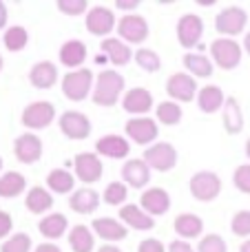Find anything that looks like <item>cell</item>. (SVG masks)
Masks as SVG:
<instances>
[{
    "mask_svg": "<svg viewBox=\"0 0 250 252\" xmlns=\"http://www.w3.org/2000/svg\"><path fill=\"white\" fill-rule=\"evenodd\" d=\"M124 91V78L115 69H104L97 73L95 87H93V104L97 106H115Z\"/></svg>",
    "mask_w": 250,
    "mask_h": 252,
    "instance_id": "1",
    "label": "cell"
},
{
    "mask_svg": "<svg viewBox=\"0 0 250 252\" xmlns=\"http://www.w3.org/2000/svg\"><path fill=\"white\" fill-rule=\"evenodd\" d=\"M95 87V78H93L91 69H75L62 78V93L66 100L71 102H82L87 100L89 91Z\"/></svg>",
    "mask_w": 250,
    "mask_h": 252,
    "instance_id": "2",
    "label": "cell"
},
{
    "mask_svg": "<svg viewBox=\"0 0 250 252\" xmlns=\"http://www.w3.org/2000/svg\"><path fill=\"white\" fill-rule=\"evenodd\" d=\"M211 56L219 69L224 71H233L239 66L242 62V44L235 42L233 38H217L211 42Z\"/></svg>",
    "mask_w": 250,
    "mask_h": 252,
    "instance_id": "3",
    "label": "cell"
},
{
    "mask_svg": "<svg viewBox=\"0 0 250 252\" xmlns=\"http://www.w3.org/2000/svg\"><path fill=\"white\" fill-rule=\"evenodd\" d=\"M188 188H190V195L197 201H213L221 192V179L213 170H199V173H195L190 177Z\"/></svg>",
    "mask_w": 250,
    "mask_h": 252,
    "instance_id": "4",
    "label": "cell"
},
{
    "mask_svg": "<svg viewBox=\"0 0 250 252\" xmlns=\"http://www.w3.org/2000/svg\"><path fill=\"white\" fill-rule=\"evenodd\" d=\"M246 22H248V13L242 7L233 4V7H226L217 13L215 31L221 33V38H233V35H239L246 29Z\"/></svg>",
    "mask_w": 250,
    "mask_h": 252,
    "instance_id": "5",
    "label": "cell"
},
{
    "mask_svg": "<svg viewBox=\"0 0 250 252\" xmlns=\"http://www.w3.org/2000/svg\"><path fill=\"white\" fill-rule=\"evenodd\" d=\"M144 161L151 170L168 173V170H173L177 164V151H175V146L168 142H155L153 146L146 148Z\"/></svg>",
    "mask_w": 250,
    "mask_h": 252,
    "instance_id": "6",
    "label": "cell"
},
{
    "mask_svg": "<svg viewBox=\"0 0 250 252\" xmlns=\"http://www.w3.org/2000/svg\"><path fill=\"white\" fill-rule=\"evenodd\" d=\"M115 31L120 33V40H124L126 44H142L149 38V22L137 13H126L118 20Z\"/></svg>",
    "mask_w": 250,
    "mask_h": 252,
    "instance_id": "7",
    "label": "cell"
},
{
    "mask_svg": "<svg viewBox=\"0 0 250 252\" xmlns=\"http://www.w3.org/2000/svg\"><path fill=\"white\" fill-rule=\"evenodd\" d=\"M53 118H56V106L44 100L31 102V104L25 106V111H22V124L31 130L47 128V126L53 122Z\"/></svg>",
    "mask_w": 250,
    "mask_h": 252,
    "instance_id": "8",
    "label": "cell"
},
{
    "mask_svg": "<svg viewBox=\"0 0 250 252\" xmlns=\"http://www.w3.org/2000/svg\"><path fill=\"white\" fill-rule=\"evenodd\" d=\"M204 35V20L197 13H184L177 22V40L184 49H193Z\"/></svg>",
    "mask_w": 250,
    "mask_h": 252,
    "instance_id": "9",
    "label": "cell"
},
{
    "mask_svg": "<svg viewBox=\"0 0 250 252\" xmlns=\"http://www.w3.org/2000/svg\"><path fill=\"white\" fill-rule=\"evenodd\" d=\"M75 166V177L84 184H95L102 179V173H104V166H102V159L97 153H80L73 159Z\"/></svg>",
    "mask_w": 250,
    "mask_h": 252,
    "instance_id": "10",
    "label": "cell"
},
{
    "mask_svg": "<svg viewBox=\"0 0 250 252\" xmlns=\"http://www.w3.org/2000/svg\"><path fill=\"white\" fill-rule=\"evenodd\" d=\"M58 124H60V130L69 139H87L91 135V122L80 111H64L62 118L58 120Z\"/></svg>",
    "mask_w": 250,
    "mask_h": 252,
    "instance_id": "11",
    "label": "cell"
},
{
    "mask_svg": "<svg viewBox=\"0 0 250 252\" xmlns=\"http://www.w3.org/2000/svg\"><path fill=\"white\" fill-rule=\"evenodd\" d=\"M195 91H197V82L193 75L188 73H173L166 80V93L171 100L177 102H193Z\"/></svg>",
    "mask_w": 250,
    "mask_h": 252,
    "instance_id": "12",
    "label": "cell"
},
{
    "mask_svg": "<svg viewBox=\"0 0 250 252\" xmlns=\"http://www.w3.org/2000/svg\"><path fill=\"white\" fill-rule=\"evenodd\" d=\"M13 155L20 164H35L42 157V139L33 133H25L13 142Z\"/></svg>",
    "mask_w": 250,
    "mask_h": 252,
    "instance_id": "13",
    "label": "cell"
},
{
    "mask_svg": "<svg viewBox=\"0 0 250 252\" xmlns=\"http://www.w3.org/2000/svg\"><path fill=\"white\" fill-rule=\"evenodd\" d=\"M126 135L140 146H153L157 139V122L151 118H131L126 122Z\"/></svg>",
    "mask_w": 250,
    "mask_h": 252,
    "instance_id": "14",
    "label": "cell"
},
{
    "mask_svg": "<svg viewBox=\"0 0 250 252\" xmlns=\"http://www.w3.org/2000/svg\"><path fill=\"white\" fill-rule=\"evenodd\" d=\"M115 27H118V20H115V13L109 7H93L87 13V29L93 35L106 38L111 31H115Z\"/></svg>",
    "mask_w": 250,
    "mask_h": 252,
    "instance_id": "15",
    "label": "cell"
},
{
    "mask_svg": "<svg viewBox=\"0 0 250 252\" xmlns=\"http://www.w3.org/2000/svg\"><path fill=\"white\" fill-rule=\"evenodd\" d=\"M140 208L155 219V217H159V215L168 213V208H171V197H168V192L164 190V188H149V190L142 192Z\"/></svg>",
    "mask_w": 250,
    "mask_h": 252,
    "instance_id": "16",
    "label": "cell"
},
{
    "mask_svg": "<svg viewBox=\"0 0 250 252\" xmlns=\"http://www.w3.org/2000/svg\"><path fill=\"white\" fill-rule=\"evenodd\" d=\"M122 106H124V111L131 115H144L153 109V95H151L149 89H142V87L128 89V91L124 93Z\"/></svg>",
    "mask_w": 250,
    "mask_h": 252,
    "instance_id": "17",
    "label": "cell"
},
{
    "mask_svg": "<svg viewBox=\"0 0 250 252\" xmlns=\"http://www.w3.org/2000/svg\"><path fill=\"white\" fill-rule=\"evenodd\" d=\"M120 221L133 230H153L155 219L140 208V204H126L120 208Z\"/></svg>",
    "mask_w": 250,
    "mask_h": 252,
    "instance_id": "18",
    "label": "cell"
},
{
    "mask_svg": "<svg viewBox=\"0 0 250 252\" xmlns=\"http://www.w3.org/2000/svg\"><path fill=\"white\" fill-rule=\"evenodd\" d=\"M97 155L111 157V159H124L131 153V144L122 137V135H104L95 142Z\"/></svg>",
    "mask_w": 250,
    "mask_h": 252,
    "instance_id": "19",
    "label": "cell"
},
{
    "mask_svg": "<svg viewBox=\"0 0 250 252\" xmlns=\"http://www.w3.org/2000/svg\"><path fill=\"white\" fill-rule=\"evenodd\" d=\"M122 179L131 188H144L151 182V168L144 159H128L122 166Z\"/></svg>",
    "mask_w": 250,
    "mask_h": 252,
    "instance_id": "20",
    "label": "cell"
},
{
    "mask_svg": "<svg viewBox=\"0 0 250 252\" xmlns=\"http://www.w3.org/2000/svg\"><path fill=\"white\" fill-rule=\"evenodd\" d=\"M91 226H93V235H97L102 241H122L128 235L126 226L113 217H97Z\"/></svg>",
    "mask_w": 250,
    "mask_h": 252,
    "instance_id": "21",
    "label": "cell"
},
{
    "mask_svg": "<svg viewBox=\"0 0 250 252\" xmlns=\"http://www.w3.org/2000/svg\"><path fill=\"white\" fill-rule=\"evenodd\" d=\"M100 47H102V51L106 53V58L111 60V64L113 66L128 64V60L135 56V53L131 51V47H128L124 40H120V38H104Z\"/></svg>",
    "mask_w": 250,
    "mask_h": 252,
    "instance_id": "22",
    "label": "cell"
},
{
    "mask_svg": "<svg viewBox=\"0 0 250 252\" xmlns=\"http://www.w3.org/2000/svg\"><path fill=\"white\" fill-rule=\"evenodd\" d=\"M69 206L73 213L78 215H91L97 210L100 206V195H97L93 188H78V190L71 195Z\"/></svg>",
    "mask_w": 250,
    "mask_h": 252,
    "instance_id": "23",
    "label": "cell"
},
{
    "mask_svg": "<svg viewBox=\"0 0 250 252\" xmlns=\"http://www.w3.org/2000/svg\"><path fill=\"white\" fill-rule=\"evenodd\" d=\"M87 60V44L82 40H66L60 49V62L69 69H82Z\"/></svg>",
    "mask_w": 250,
    "mask_h": 252,
    "instance_id": "24",
    "label": "cell"
},
{
    "mask_svg": "<svg viewBox=\"0 0 250 252\" xmlns=\"http://www.w3.org/2000/svg\"><path fill=\"white\" fill-rule=\"evenodd\" d=\"M197 104L204 113H217L226 104V95L217 84H206L197 91Z\"/></svg>",
    "mask_w": 250,
    "mask_h": 252,
    "instance_id": "25",
    "label": "cell"
},
{
    "mask_svg": "<svg viewBox=\"0 0 250 252\" xmlns=\"http://www.w3.org/2000/svg\"><path fill=\"white\" fill-rule=\"evenodd\" d=\"M29 82L33 84L35 89H51L53 84L58 82L56 64H53V62H49V60L33 64V66H31V71H29Z\"/></svg>",
    "mask_w": 250,
    "mask_h": 252,
    "instance_id": "26",
    "label": "cell"
},
{
    "mask_svg": "<svg viewBox=\"0 0 250 252\" xmlns=\"http://www.w3.org/2000/svg\"><path fill=\"white\" fill-rule=\"evenodd\" d=\"M173 228H175V232L182 239H197L204 230V221L193 213H182L175 217Z\"/></svg>",
    "mask_w": 250,
    "mask_h": 252,
    "instance_id": "27",
    "label": "cell"
},
{
    "mask_svg": "<svg viewBox=\"0 0 250 252\" xmlns=\"http://www.w3.org/2000/svg\"><path fill=\"white\" fill-rule=\"evenodd\" d=\"M221 124H224V130L228 135H239L244 130V113H242V106H239V102L235 100V97H226Z\"/></svg>",
    "mask_w": 250,
    "mask_h": 252,
    "instance_id": "28",
    "label": "cell"
},
{
    "mask_svg": "<svg viewBox=\"0 0 250 252\" xmlns=\"http://www.w3.org/2000/svg\"><path fill=\"white\" fill-rule=\"evenodd\" d=\"M66 228H69V219H66L62 213L47 215V217H42V221L38 223L40 235H42L44 239H51V241L60 239V237L66 232Z\"/></svg>",
    "mask_w": 250,
    "mask_h": 252,
    "instance_id": "29",
    "label": "cell"
},
{
    "mask_svg": "<svg viewBox=\"0 0 250 252\" xmlns=\"http://www.w3.org/2000/svg\"><path fill=\"white\" fill-rule=\"evenodd\" d=\"M25 206H27V210H29L31 215H44L53 206V197H51V192H49L47 188L33 186V188H29V192H27Z\"/></svg>",
    "mask_w": 250,
    "mask_h": 252,
    "instance_id": "30",
    "label": "cell"
},
{
    "mask_svg": "<svg viewBox=\"0 0 250 252\" xmlns=\"http://www.w3.org/2000/svg\"><path fill=\"white\" fill-rule=\"evenodd\" d=\"M69 246L73 252H93V248H95V235L87 226L78 223L69 232Z\"/></svg>",
    "mask_w": 250,
    "mask_h": 252,
    "instance_id": "31",
    "label": "cell"
},
{
    "mask_svg": "<svg viewBox=\"0 0 250 252\" xmlns=\"http://www.w3.org/2000/svg\"><path fill=\"white\" fill-rule=\"evenodd\" d=\"M25 188H27V179L22 173L11 170V173H4L0 177V197H4V199H13V197L22 195Z\"/></svg>",
    "mask_w": 250,
    "mask_h": 252,
    "instance_id": "32",
    "label": "cell"
},
{
    "mask_svg": "<svg viewBox=\"0 0 250 252\" xmlns=\"http://www.w3.org/2000/svg\"><path fill=\"white\" fill-rule=\"evenodd\" d=\"M47 188L58 195H66L75 188V177L64 168H56L47 175Z\"/></svg>",
    "mask_w": 250,
    "mask_h": 252,
    "instance_id": "33",
    "label": "cell"
},
{
    "mask_svg": "<svg viewBox=\"0 0 250 252\" xmlns=\"http://www.w3.org/2000/svg\"><path fill=\"white\" fill-rule=\"evenodd\" d=\"M182 62H184L188 75L193 78H211L213 75V62L202 53H186Z\"/></svg>",
    "mask_w": 250,
    "mask_h": 252,
    "instance_id": "34",
    "label": "cell"
},
{
    "mask_svg": "<svg viewBox=\"0 0 250 252\" xmlns=\"http://www.w3.org/2000/svg\"><path fill=\"white\" fill-rule=\"evenodd\" d=\"M155 115H157V122L164 126H175L182 122V106L173 100H166L155 109Z\"/></svg>",
    "mask_w": 250,
    "mask_h": 252,
    "instance_id": "35",
    "label": "cell"
},
{
    "mask_svg": "<svg viewBox=\"0 0 250 252\" xmlns=\"http://www.w3.org/2000/svg\"><path fill=\"white\" fill-rule=\"evenodd\" d=\"M4 47L9 49V51H22V49L27 47V42H29V33H27L25 27H9L7 31H4V38H2Z\"/></svg>",
    "mask_w": 250,
    "mask_h": 252,
    "instance_id": "36",
    "label": "cell"
},
{
    "mask_svg": "<svg viewBox=\"0 0 250 252\" xmlns=\"http://www.w3.org/2000/svg\"><path fill=\"white\" fill-rule=\"evenodd\" d=\"M133 58H135L137 66L149 71V73H155V71L162 69V60H159V56L153 51V49H137Z\"/></svg>",
    "mask_w": 250,
    "mask_h": 252,
    "instance_id": "37",
    "label": "cell"
},
{
    "mask_svg": "<svg viewBox=\"0 0 250 252\" xmlns=\"http://www.w3.org/2000/svg\"><path fill=\"white\" fill-rule=\"evenodd\" d=\"M104 201L109 206H120V204H124L126 201V197H128V186L124 182H111L109 186L104 188Z\"/></svg>",
    "mask_w": 250,
    "mask_h": 252,
    "instance_id": "38",
    "label": "cell"
},
{
    "mask_svg": "<svg viewBox=\"0 0 250 252\" xmlns=\"http://www.w3.org/2000/svg\"><path fill=\"white\" fill-rule=\"evenodd\" d=\"M0 252H31V237L27 232H18L11 235L7 241L2 244Z\"/></svg>",
    "mask_w": 250,
    "mask_h": 252,
    "instance_id": "39",
    "label": "cell"
},
{
    "mask_svg": "<svg viewBox=\"0 0 250 252\" xmlns=\"http://www.w3.org/2000/svg\"><path fill=\"white\" fill-rule=\"evenodd\" d=\"M230 230L235 237H246L250 239V210H239L230 221Z\"/></svg>",
    "mask_w": 250,
    "mask_h": 252,
    "instance_id": "40",
    "label": "cell"
},
{
    "mask_svg": "<svg viewBox=\"0 0 250 252\" xmlns=\"http://www.w3.org/2000/svg\"><path fill=\"white\" fill-rule=\"evenodd\" d=\"M197 252H228L221 235H204L197 246Z\"/></svg>",
    "mask_w": 250,
    "mask_h": 252,
    "instance_id": "41",
    "label": "cell"
},
{
    "mask_svg": "<svg viewBox=\"0 0 250 252\" xmlns=\"http://www.w3.org/2000/svg\"><path fill=\"white\" fill-rule=\"evenodd\" d=\"M89 9L87 0H58V11H62L64 16H80Z\"/></svg>",
    "mask_w": 250,
    "mask_h": 252,
    "instance_id": "42",
    "label": "cell"
},
{
    "mask_svg": "<svg viewBox=\"0 0 250 252\" xmlns=\"http://www.w3.org/2000/svg\"><path fill=\"white\" fill-rule=\"evenodd\" d=\"M233 182L239 192L250 195V164L237 166V170H235V175H233Z\"/></svg>",
    "mask_w": 250,
    "mask_h": 252,
    "instance_id": "43",
    "label": "cell"
},
{
    "mask_svg": "<svg viewBox=\"0 0 250 252\" xmlns=\"http://www.w3.org/2000/svg\"><path fill=\"white\" fill-rule=\"evenodd\" d=\"M137 252H168L166 248H164V244L159 239H144L140 246H137Z\"/></svg>",
    "mask_w": 250,
    "mask_h": 252,
    "instance_id": "44",
    "label": "cell"
},
{
    "mask_svg": "<svg viewBox=\"0 0 250 252\" xmlns=\"http://www.w3.org/2000/svg\"><path fill=\"white\" fill-rule=\"evenodd\" d=\"M11 228H13V219H11V215L4 213V210H0V239L9 237Z\"/></svg>",
    "mask_w": 250,
    "mask_h": 252,
    "instance_id": "45",
    "label": "cell"
},
{
    "mask_svg": "<svg viewBox=\"0 0 250 252\" xmlns=\"http://www.w3.org/2000/svg\"><path fill=\"white\" fill-rule=\"evenodd\" d=\"M140 7V0H115V9H122V11H135Z\"/></svg>",
    "mask_w": 250,
    "mask_h": 252,
    "instance_id": "46",
    "label": "cell"
},
{
    "mask_svg": "<svg viewBox=\"0 0 250 252\" xmlns=\"http://www.w3.org/2000/svg\"><path fill=\"white\" fill-rule=\"evenodd\" d=\"M168 252H193V248H190L186 241H173V244L168 246Z\"/></svg>",
    "mask_w": 250,
    "mask_h": 252,
    "instance_id": "47",
    "label": "cell"
},
{
    "mask_svg": "<svg viewBox=\"0 0 250 252\" xmlns=\"http://www.w3.org/2000/svg\"><path fill=\"white\" fill-rule=\"evenodd\" d=\"M33 252H62L60 248H58L56 244H40L38 248H35Z\"/></svg>",
    "mask_w": 250,
    "mask_h": 252,
    "instance_id": "48",
    "label": "cell"
},
{
    "mask_svg": "<svg viewBox=\"0 0 250 252\" xmlns=\"http://www.w3.org/2000/svg\"><path fill=\"white\" fill-rule=\"evenodd\" d=\"M7 25V4L0 2V29Z\"/></svg>",
    "mask_w": 250,
    "mask_h": 252,
    "instance_id": "49",
    "label": "cell"
},
{
    "mask_svg": "<svg viewBox=\"0 0 250 252\" xmlns=\"http://www.w3.org/2000/svg\"><path fill=\"white\" fill-rule=\"evenodd\" d=\"M97 252H122L118 248V246H113V244H104L102 248H97Z\"/></svg>",
    "mask_w": 250,
    "mask_h": 252,
    "instance_id": "50",
    "label": "cell"
},
{
    "mask_svg": "<svg viewBox=\"0 0 250 252\" xmlns=\"http://www.w3.org/2000/svg\"><path fill=\"white\" fill-rule=\"evenodd\" d=\"M244 49H246V53L250 56V31L246 33V38H244Z\"/></svg>",
    "mask_w": 250,
    "mask_h": 252,
    "instance_id": "51",
    "label": "cell"
},
{
    "mask_svg": "<svg viewBox=\"0 0 250 252\" xmlns=\"http://www.w3.org/2000/svg\"><path fill=\"white\" fill-rule=\"evenodd\" d=\"M239 252H250V239H246L242 246H239Z\"/></svg>",
    "mask_w": 250,
    "mask_h": 252,
    "instance_id": "52",
    "label": "cell"
},
{
    "mask_svg": "<svg viewBox=\"0 0 250 252\" xmlns=\"http://www.w3.org/2000/svg\"><path fill=\"white\" fill-rule=\"evenodd\" d=\"M246 155H248V159H250V139L246 142Z\"/></svg>",
    "mask_w": 250,
    "mask_h": 252,
    "instance_id": "53",
    "label": "cell"
},
{
    "mask_svg": "<svg viewBox=\"0 0 250 252\" xmlns=\"http://www.w3.org/2000/svg\"><path fill=\"white\" fill-rule=\"evenodd\" d=\"M0 71H2V56H0Z\"/></svg>",
    "mask_w": 250,
    "mask_h": 252,
    "instance_id": "54",
    "label": "cell"
},
{
    "mask_svg": "<svg viewBox=\"0 0 250 252\" xmlns=\"http://www.w3.org/2000/svg\"><path fill=\"white\" fill-rule=\"evenodd\" d=\"M0 170H2V159H0Z\"/></svg>",
    "mask_w": 250,
    "mask_h": 252,
    "instance_id": "55",
    "label": "cell"
}]
</instances>
